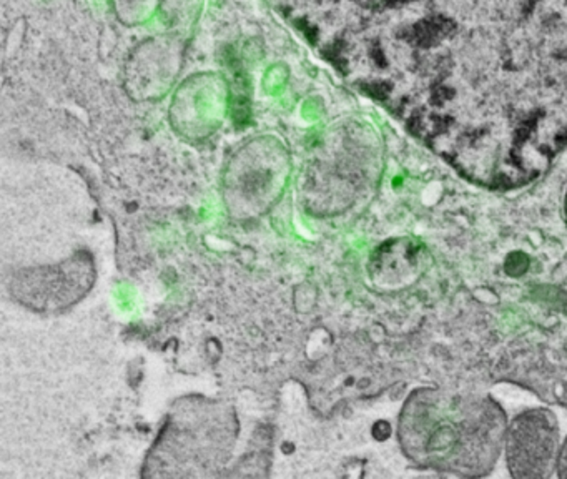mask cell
<instances>
[{"label": "cell", "mask_w": 567, "mask_h": 479, "mask_svg": "<svg viewBox=\"0 0 567 479\" xmlns=\"http://www.w3.org/2000/svg\"><path fill=\"white\" fill-rule=\"evenodd\" d=\"M561 473L567 476V446L564 448V453L561 456Z\"/></svg>", "instance_id": "2"}, {"label": "cell", "mask_w": 567, "mask_h": 479, "mask_svg": "<svg viewBox=\"0 0 567 479\" xmlns=\"http://www.w3.org/2000/svg\"><path fill=\"white\" fill-rule=\"evenodd\" d=\"M556 451V430L541 416H524L514 424L509 438L511 469L518 476H543Z\"/></svg>", "instance_id": "1"}]
</instances>
